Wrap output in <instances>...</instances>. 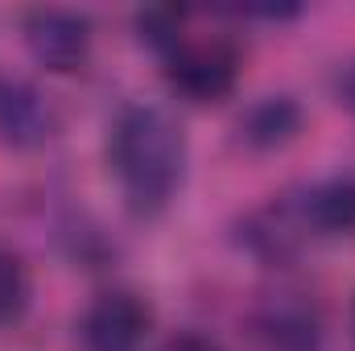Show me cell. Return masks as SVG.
<instances>
[{
    "mask_svg": "<svg viewBox=\"0 0 355 351\" xmlns=\"http://www.w3.org/2000/svg\"><path fill=\"white\" fill-rule=\"evenodd\" d=\"M58 132V112L46 91L25 75L0 71V145L12 153H33Z\"/></svg>",
    "mask_w": 355,
    "mask_h": 351,
    "instance_id": "obj_6",
    "label": "cell"
},
{
    "mask_svg": "<svg viewBox=\"0 0 355 351\" xmlns=\"http://www.w3.org/2000/svg\"><path fill=\"white\" fill-rule=\"evenodd\" d=\"M347 323H352V343H355V298H352V318Z\"/></svg>",
    "mask_w": 355,
    "mask_h": 351,
    "instance_id": "obj_14",
    "label": "cell"
},
{
    "mask_svg": "<svg viewBox=\"0 0 355 351\" xmlns=\"http://www.w3.org/2000/svg\"><path fill=\"white\" fill-rule=\"evenodd\" d=\"M339 95H343V103L352 108V116H355V58L343 67V79H339Z\"/></svg>",
    "mask_w": 355,
    "mask_h": 351,
    "instance_id": "obj_13",
    "label": "cell"
},
{
    "mask_svg": "<svg viewBox=\"0 0 355 351\" xmlns=\"http://www.w3.org/2000/svg\"><path fill=\"white\" fill-rule=\"evenodd\" d=\"M132 29H137V42H141L145 50H153V54L166 62L178 46L186 42V8H174V4L137 8Z\"/></svg>",
    "mask_w": 355,
    "mask_h": 351,
    "instance_id": "obj_10",
    "label": "cell"
},
{
    "mask_svg": "<svg viewBox=\"0 0 355 351\" xmlns=\"http://www.w3.org/2000/svg\"><path fill=\"white\" fill-rule=\"evenodd\" d=\"M29 306V273L12 248L0 244V331L12 327Z\"/></svg>",
    "mask_w": 355,
    "mask_h": 351,
    "instance_id": "obj_11",
    "label": "cell"
},
{
    "mask_svg": "<svg viewBox=\"0 0 355 351\" xmlns=\"http://www.w3.org/2000/svg\"><path fill=\"white\" fill-rule=\"evenodd\" d=\"M21 37L29 58L50 71V75H75L83 71L95 46V29L91 17L79 8H58V4H42L29 8L21 17Z\"/></svg>",
    "mask_w": 355,
    "mask_h": 351,
    "instance_id": "obj_3",
    "label": "cell"
},
{
    "mask_svg": "<svg viewBox=\"0 0 355 351\" xmlns=\"http://www.w3.org/2000/svg\"><path fill=\"white\" fill-rule=\"evenodd\" d=\"M186 132L157 103H124L107 128V170L132 215H162L186 178Z\"/></svg>",
    "mask_w": 355,
    "mask_h": 351,
    "instance_id": "obj_1",
    "label": "cell"
},
{
    "mask_svg": "<svg viewBox=\"0 0 355 351\" xmlns=\"http://www.w3.org/2000/svg\"><path fill=\"white\" fill-rule=\"evenodd\" d=\"M248 327L261 351H327V318L318 298L297 281H272L252 298Z\"/></svg>",
    "mask_w": 355,
    "mask_h": 351,
    "instance_id": "obj_2",
    "label": "cell"
},
{
    "mask_svg": "<svg viewBox=\"0 0 355 351\" xmlns=\"http://www.w3.org/2000/svg\"><path fill=\"white\" fill-rule=\"evenodd\" d=\"M162 351H223L215 339H207V335H198V331H178V335H170L166 343H162Z\"/></svg>",
    "mask_w": 355,
    "mask_h": 351,
    "instance_id": "obj_12",
    "label": "cell"
},
{
    "mask_svg": "<svg viewBox=\"0 0 355 351\" xmlns=\"http://www.w3.org/2000/svg\"><path fill=\"white\" fill-rule=\"evenodd\" d=\"M240 244L265 264H293L302 257V248L310 244V236L302 232L289 207V194H272L265 207L240 219Z\"/></svg>",
    "mask_w": 355,
    "mask_h": 351,
    "instance_id": "obj_8",
    "label": "cell"
},
{
    "mask_svg": "<svg viewBox=\"0 0 355 351\" xmlns=\"http://www.w3.org/2000/svg\"><path fill=\"white\" fill-rule=\"evenodd\" d=\"M153 327V310L137 289H103L79 318L83 351H141Z\"/></svg>",
    "mask_w": 355,
    "mask_h": 351,
    "instance_id": "obj_5",
    "label": "cell"
},
{
    "mask_svg": "<svg viewBox=\"0 0 355 351\" xmlns=\"http://www.w3.org/2000/svg\"><path fill=\"white\" fill-rule=\"evenodd\" d=\"M289 207L310 240H347L355 236V174H327L318 182L285 190Z\"/></svg>",
    "mask_w": 355,
    "mask_h": 351,
    "instance_id": "obj_7",
    "label": "cell"
},
{
    "mask_svg": "<svg viewBox=\"0 0 355 351\" xmlns=\"http://www.w3.org/2000/svg\"><path fill=\"white\" fill-rule=\"evenodd\" d=\"M166 83L186 103H223L240 83V50L223 37H186L166 58Z\"/></svg>",
    "mask_w": 355,
    "mask_h": 351,
    "instance_id": "obj_4",
    "label": "cell"
},
{
    "mask_svg": "<svg viewBox=\"0 0 355 351\" xmlns=\"http://www.w3.org/2000/svg\"><path fill=\"white\" fill-rule=\"evenodd\" d=\"M302 120L306 116L293 95H261L240 112L236 141L252 153H272V149H285L302 132Z\"/></svg>",
    "mask_w": 355,
    "mask_h": 351,
    "instance_id": "obj_9",
    "label": "cell"
}]
</instances>
